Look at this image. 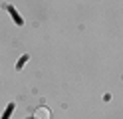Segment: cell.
<instances>
[{
    "instance_id": "1",
    "label": "cell",
    "mask_w": 123,
    "mask_h": 119,
    "mask_svg": "<svg viewBox=\"0 0 123 119\" xmlns=\"http://www.w3.org/2000/svg\"><path fill=\"white\" fill-rule=\"evenodd\" d=\"M34 119H52V113L48 107H38L34 111Z\"/></svg>"
},
{
    "instance_id": "2",
    "label": "cell",
    "mask_w": 123,
    "mask_h": 119,
    "mask_svg": "<svg viewBox=\"0 0 123 119\" xmlns=\"http://www.w3.org/2000/svg\"><path fill=\"white\" fill-rule=\"evenodd\" d=\"M4 8H6V10H8V12H10V16H12V18H14V20H16V24H18V26H22V24H24V20H22V18H20V16H18V12H16V10H14V8H12V6H4Z\"/></svg>"
},
{
    "instance_id": "3",
    "label": "cell",
    "mask_w": 123,
    "mask_h": 119,
    "mask_svg": "<svg viewBox=\"0 0 123 119\" xmlns=\"http://www.w3.org/2000/svg\"><path fill=\"white\" fill-rule=\"evenodd\" d=\"M12 111H14V103H10V105H8V109H6V113L2 115V119H8V117H10V113H12Z\"/></svg>"
},
{
    "instance_id": "4",
    "label": "cell",
    "mask_w": 123,
    "mask_h": 119,
    "mask_svg": "<svg viewBox=\"0 0 123 119\" xmlns=\"http://www.w3.org/2000/svg\"><path fill=\"white\" fill-rule=\"evenodd\" d=\"M26 62H28V56H22V58L18 60V66H16V68L20 69V68H22V66H24V63H26Z\"/></svg>"
}]
</instances>
